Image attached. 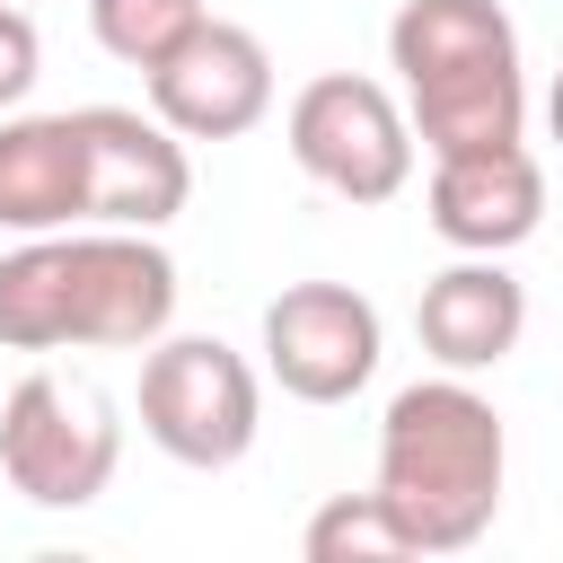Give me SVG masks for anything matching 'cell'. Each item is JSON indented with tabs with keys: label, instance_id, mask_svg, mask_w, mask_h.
Returning <instances> with one entry per match:
<instances>
[{
	"label": "cell",
	"instance_id": "obj_1",
	"mask_svg": "<svg viewBox=\"0 0 563 563\" xmlns=\"http://www.w3.org/2000/svg\"><path fill=\"white\" fill-rule=\"evenodd\" d=\"M176 325V255L150 229H53L0 255V352H150Z\"/></svg>",
	"mask_w": 563,
	"mask_h": 563
},
{
	"label": "cell",
	"instance_id": "obj_2",
	"mask_svg": "<svg viewBox=\"0 0 563 563\" xmlns=\"http://www.w3.org/2000/svg\"><path fill=\"white\" fill-rule=\"evenodd\" d=\"M501 475H510V431H501L493 396H475L457 369L387 396L378 493L413 528L422 554H466L501 510Z\"/></svg>",
	"mask_w": 563,
	"mask_h": 563
},
{
	"label": "cell",
	"instance_id": "obj_3",
	"mask_svg": "<svg viewBox=\"0 0 563 563\" xmlns=\"http://www.w3.org/2000/svg\"><path fill=\"white\" fill-rule=\"evenodd\" d=\"M387 70H396L413 141L431 158L519 141V123H528L519 26L501 18V0H405L387 26Z\"/></svg>",
	"mask_w": 563,
	"mask_h": 563
},
{
	"label": "cell",
	"instance_id": "obj_4",
	"mask_svg": "<svg viewBox=\"0 0 563 563\" xmlns=\"http://www.w3.org/2000/svg\"><path fill=\"white\" fill-rule=\"evenodd\" d=\"M141 431L176 466H238L264 431V378L220 334H158L141 361Z\"/></svg>",
	"mask_w": 563,
	"mask_h": 563
},
{
	"label": "cell",
	"instance_id": "obj_5",
	"mask_svg": "<svg viewBox=\"0 0 563 563\" xmlns=\"http://www.w3.org/2000/svg\"><path fill=\"white\" fill-rule=\"evenodd\" d=\"M123 466V422L88 378L26 369L0 405V475L35 510H88Z\"/></svg>",
	"mask_w": 563,
	"mask_h": 563
},
{
	"label": "cell",
	"instance_id": "obj_6",
	"mask_svg": "<svg viewBox=\"0 0 563 563\" xmlns=\"http://www.w3.org/2000/svg\"><path fill=\"white\" fill-rule=\"evenodd\" d=\"M299 176H317L343 202H396L413 185V114L396 88L361 79V70H325L290 97L282 114Z\"/></svg>",
	"mask_w": 563,
	"mask_h": 563
},
{
	"label": "cell",
	"instance_id": "obj_7",
	"mask_svg": "<svg viewBox=\"0 0 563 563\" xmlns=\"http://www.w3.org/2000/svg\"><path fill=\"white\" fill-rule=\"evenodd\" d=\"M378 308L352 282H290L264 308V369L282 378V396L299 405H343L369 387L378 369Z\"/></svg>",
	"mask_w": 563,
	"mask_h": 563
},
{
	"label": "cell",
	"instance_id": "obj_8",
	"mask_svg": "<svg viewBox=\"0 0 563 563\" xmlns=\"http://www.w3.org/2000/svg\"><path fill=\"white\" fill-rule=\"evenodd\" d=\"M150 79V114L158 123H176L185 141H238V132H255L264 114H273V53H264V35L255 26H238V18H202L158 70H141Z\"/></svg>",
	"mask_w": 563,
	"mask_h": 563
},
{
	"label": "cell",
	"instance_id": "obj_9",
	"mask_svg": "<svg viewBox=\"0 0 563 563\" xmlns=\"http://www.w3.org/2000/svg\"><path fill=\"white\" fill-rule=\"evenodd\" d=\"M88 123V220L97 229H167L194 202L185 132L141 106H79Z\"/></svg>",
	"mask_w": 563,
	"mask_h": 563
},
{
	"label": "cell",
	"instance_id": "obj_10",
	"mask_svg": "<svg viewBox=\"0 0 563 563\" xmlns=\"http://www.w3.org/2000/svg\"><path fill=\"white\" fill-rule=\"evenodd\" d=\"M431 229L457 255H510L537 238L545 220V167L528 141H493V150H449L431 158Z\"/></svg>",
	"mask_w": 563,
	"mask_h": 563
},
{
	"label": "cell",
	"instance_id": "obj_11",
	"mask_svg": "<svg viewBox=\"0 0 563 563\" xmlns=\"http://www.w3.org/2000/svg\"><path fill=\"white\" fill-rule=\"evenodd\" d=\"M413 334H422V352H431L440 369H457V378L501 369V361L519 352V334H528V290L501 273V255H457L449 273L422 282Z\"/></svg>",
	"mask_w": 563,
	"mask_h": 563
},
{
	"label": "cell",
	"instance_id": "obj_12",
	"mask_svg": "<svg viewBox=\"0 0 563 563\" xmlns=\"http://www.w3.org/2000/svg\"><path fill=\"white\" fill-rule=\"evenodd\" d=\"M0 229L9 238L88 229V123L79 114H0Z\"/></svg>",
	"mask_w": 563,
	"mask_h": 563
},
{
	"label": "cell",
	"instance_id": "obj_13",
	"mask_svg": "<svg viewBox=\"0 0 563 563\" xmlns=\"http://www.w3.org/2000/svg\"><path fill=\"white\" fill-rule=\"evenodd\" d=\"M299 554H308V563H396V554H422V545H413V528L387 510V493L369 484V493H334L325 510H308Z\"/></svg>",
	"mask_w": 563,
	"mask_h": 563
},
{
	"label": "cell",
	"instance_id": "obj_14",
	"mask_svg": "<svg viewBox=\"0 0 563 563\" xmlns=\"http://www.w3.org/2000/svg\"><path fill=\"white\" fill-rule=\"evenodd\" d=\"M202 18H211L202 0H88V26L123 70H158Z\"/></svg>",
	"mask_w": 563,
	"mask_h": 563
},
{
	"label": "cell",
	"instance_id": "obj_15",
	"mask_svg": "<svg viewBox=\"0 0 563 563\" xmlns=\"http://www.w3.org/2000/svg\"><path fill=\"white\" fill-rule=\"evenodd\" d=\"M35 70H44V44H35V18H26L18 0H0V114H18V106H26V88H35Z\"/></svg>",
	"mask_w": 563,
	"mask_h": 563
},
{
	"label": "cell",
	"instance_id": "obj_16",
	"mask_svg": "<svg viewBox=\"0 0 563 563\" xmlns=\"http://www.w3.org/2000/svg\"><path fill=\"white\" fill-rule=\"evenodd\" d=\"M545 132L563 141V70H554V88H545Z\"/></svg>",
	"mask_w": 563,
	"mask_h": 563
}]
</instances>
